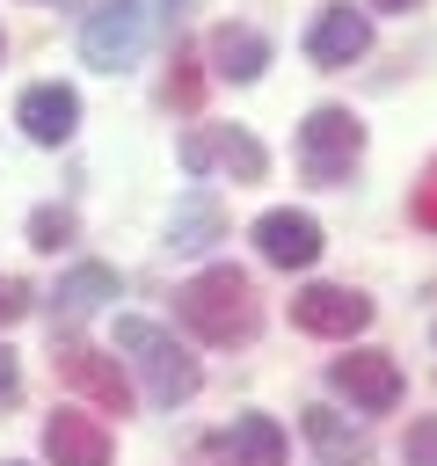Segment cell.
Wrapping results in <instances>:
<instances>
[{
	"instance_id": "7a4b0ae2",
	"label": "cell",
	"mask_w": 437,
	"mask_h": 466,
	"mask_svg": "<svg viewBox=\"0 0 437 466\" xmlns=\"http://www.w3.org/2000/svg\"><path fill=\"white\" fill-rule=\"evenodd\" d=\"M117 350L138 364V379H146V400L153 408H182L197 386H204V371H197V357L160 328V320H138V313H124L117 320Z\"/></svg>"
},
{
	"instance_id": "ba28073f",
	"label": "cell",
	"mask_w": 437,
	"mask_h": 466,
	"mask_svg": "<svg viewBox=\"0 0 437 466\" xmlns=\"http://www.w3.org/2000/svg\"><path fill=\"white\" fill-rule=\"evenodd\" d=\"M328 386H335L350 408L386 415V408L401 400V364H393L386 350H350V357H335V364H328Z\"/></svg>"
},
{
	"instance_id": "8992f818",
	"label": "cell",
	"mask_w": 437,
	"mask_h": 466,
	"mask_svg": "<svg viewBox=\"0 0 437 466\" xmlns=\"http://www.w3.org/2000/svg\"><path fill=\"white\" fill-rule=\"evenodd\" d=\"M138 51H146V0H102L87 15V29H80V58L102 66V73H117Z\"/></svg>"
},
{
	"instance_id": "4316f807",
	"label": "cell",
	"mask_w": 437,
	"mask_h": 466,
	"mask_svg": "<svg viewBox=\"0 0 437 466\" xmlns=\"http://www.w3.org/2000/svg\"><path fill=\"white\" fill-rule=\"evenodd\" d=\"M0 51H7V36H0Z\"/></svg>"
},
{
	"instance_id": "9a60e30c",
	"label": "cell",
	"mask_w": 437,
	"mask_h": 466,
	"mask_svg": "<svg viewBox=\"0 0 437 466\" xmlns=\"http://www.w3.org/2000/svg\"><path fill=\"white\" fill-rule=\"evenodd\" d=\"M299 422H306V444H313L328 466H364V459H371L364 422H350V415H335V408H306Z\"/></svg>"
},
{
	"instance_id": "603a6c76",
	"label": "cell",
	"mask_w": 437,
	"mask_h": 466,
	"mask_svg": "<svg viewBox=\"0 0 437 466\" xmlns=\"http://www.w3.org/2000/svg\"><path fill=\"white\" fill-rule=\"evenodd\" d=\"M22 393V371H15V350H0V400Z\"/></svg>"
},
{
	"instance_id": "3957f363",
	"label": "cell",
	"mask_w": 437,
	"mask_h": 466,
	"mask_svg": "<svg viewBox=\"0 0 437 466\" xmlns=\"http://www.w3.org/2000/svg\"><path fill=\"white\" fill-rule=\"evenodd\" d=\"M357 160H364V124H357L342 102H320V109H306V124H299V167H306V182H320V189H342Z\"/></svg>"
},
{
	"instance_id": "44dd1931",
	"label": "cell",
	"mask_w": 437,
	"mask_h": 466,
	"mask_svg": "<svg viewBox=\"0 0 437 466\" xmlns=\"http://www.w3.org/2000/svg\"><path fill=\"white\" fill-rule=\"evenodd\" d=\"M22 313H29V284L22 277H0V328H15Z\"/></svg>"
},
{
	"instance_id": "8fae6325",
	"label": "cell",
	"mask_w": 437,
	"mask_h": 466,
	"mask_svg": "<svg viewBox=\"0 0 437 466\" xmlns=\"http://www.w3.org/2000/svg\"><path fill=\"white\" fill-rule=\"evenodd\" d=\"M15 124H22L36 146H66V138L80 131V95H73L66 80H36V87H22Z\"/></svg>"
},
{
	"instance_id": "ac0fdd59",
	"label": "cell",
	"mask_w": 437,
	"mask_h": 466,
	"mask_svg": "<svg viewBox=\"0 0 437 466\" xmlns=\"http://www.w3.org/2000/svg\"><path fill=\"white\" fill-rule=\"evenodd\" d=\"M73 240V204H36L29 211V248H66Z\"/></svg>"
},
{
	"instance_id": "d6986e66",
	"label": "cell",
	"mask_w": 437,
	"mask_h": 466,
	"mask_svg": "<svg viewBox=\"0 0 437 466\" xmlns=\"http://www.w3.org/2000/svg\"><path fill=\"white\" fill-rule=\"evenodd\" d=\"M401 459H408V466H437V415H415V422H408Z\"/></svg>"
},
{
	"instance_id": "7402d4cb",
	"label": "cell",
	"mask_w": 437,
	"mask_h": 466,
	"mask_svg": "<svg viewBox=\"0 0 437 466\" xmlns=\"http://www.w3.org/2000/svg\"><path fill=\"white\" fill-rule=\"evenodd\" d=\"M189 66H197V58H189V51H175V80H168V102H182V109L197 102V73H189Z\"/></svg>"
},
{
	"instance_id": "5b68a950",
	"label": "cell",
	"mask_w": 437,
	"mask_h": 466,
	"mask_svg": "<svg viewBox=\"0 0 437 466\" xmlns=\"http://www.w3.org/2000/svg\"><path fill=\"white\" fill-rule=\"evenodd\" d=\"M51 364H58V379H66L73 393H87L102 415H124V408H131V379H124V364H117L109 350H95V342H80V335H51Z\"/></svg>"
},
{
	"instance_id": "5bb4252c",
	"label": "cell",
	"mask_w": 437,
	"mask_h": 466,
	"mask_svg": "<svg viewBox=\"0 0 437 466\" xmlns=\"http://www.w3.org/2000/svg\"><path fill=\"white\" fill-rule=\"evenodd\" d=\"M262 66H269V36L262 29H248V22H218L211 29V73L218 80L248 87V80H262Z\"/></svg>"
},
{
	"instance_id": "e0dca14e",
	"label": "cell",
	"mask_w": 437,
	"mask_h": 466,
	"mask_svg": "<svg viewBox=\"0 0 437 466\" xmlns=\"http://www.w3.org/2000/svg\"><path fill=\"white\" fill-rule=\"evenodd\" d=\"M226 459H233V466H284V430H277V415H240V422L226 430Z\"/></svg>"
},
{
	"instance_id": "484cf974",
	"label": "cell",
	"mask_w": 437,
	"mask_h": 466,
	"mask_svg": "<svg viewBox=\"0 0 437 466\" xmlns=\"http://www.w3.org/2000/svg\"><path fill=\"white\" fill-rule=\"evenodd\" d=\"M0 466H22V459H0Z\"/></svg>"
},
{
	"instance_id": "4fadbf2b",
	"label": "cell",
	"mask_w": 437,
	"mask_h": 466,
	"mask_svg": "<svg viewBox=\"0 0 437 466\" xmlns=\"http://www.w3.org/2000/svg\"><path fill=\"white\" fill-rule=\"evenodd\" d=\"M109 430L95 422V415H80V408H58L51 422H44V459L51 466H109Z\"/></svg>"
},
{
	"instance_id": "cb8c5ba5",
	"label": "cell",
	"mask_w": 437,
	"mask_h": 466,
	"mask_svg": "<svg viewBox=\"0 0 437 466\" xmlns=\"http://www.w3.org/2000/svg\"><path fill=\"white\" fill-rule=\"evenodd\" d=\"M364 7H379V15H408V7H422V0H364Z\"/></svg>"
},
{
	"instance_id": "ffe728a7",
	"label": "cell",
	"mask_w": 437,
	"mask_h": 466,
	"mask_svg": "<svg viewBox=\"0 0 437 466\" xmlns=\"http://www.w3.org/2000/svg\"><path fill=\"white\" fill-rule=\"evenodd\" d=\"M408 211H415V226H430V233H437V160L422 167V182H415V197H408Z\"/></svg>"
},
{
	"instance_id": "277c9868",
	"label": "cell",
	"mask_w": 437,
	"mask_h": 466,
	"mask_svg": "<svg viewBox=\"0 0 437 466\" xmlns=\"http://www.w3.org/2000/svg\"><path fill=\"white\" fill-rule=\"evenodd\" d=\"M182 167L189 175H233V182H262L269 175V153H262V138L255 131H240V124H197V131H182Z\"/></svg>"
},
{
	"instance_id": "52a82bcc",
	"label": "cell",
	"mask_w": 437,
	"mask_h": 466,
	"mask_svg": "<svg viewBox=\"0 0 437 466\" xmlns=\"http://www.w3.org/2000/svg\"><path fill=\"white\" fill-rule=\"evenodd\" d=\"M291 328L328 335V342H350V335L371 328V299L350 291V284H306V291L291 299Z\"/></svg>"
},
{
	"instance_id": "d4e9b609",
	"label": "cell",
	"mask_w": 437,
	"mask_h": 466,
	"mask_svg": "<svg viewBox=\"0 0 437 466\" xmlns=\"http://www.w3.org/2000/svg\"><path fill=\"white\" fill-rule=\"evenodd\" d=\"M189 7H197V0H168V7H160V15H168V22H182V15H189Z\"/></svg>"
},
{
	"instance_id": "9c48e42d",
	"label": "cell",
	"mask_w": 437,
	"mask_h": 466,
	"mask_svg": "<svg viewBox=\"0 0 437 466\" xmlns=\"http://www.w3.org/2000/svg\"><path fill=\"white\" fill-rule=\"evenodd\" d=\"M364 51H371V15H364V7L335 0V7L313 15V29H306V58H313L320 73H342V66L364 58Z\"/></svg>"
},
{
	"instance_id": "6da1fadb",
	"label": "cell",
	"mask_w": 437,
	"mask_h": 466,
	"mask_svg": "<svg viewBox=\"0 0 437 466\" xmlns=\"http://www.w3.org/2000/svg\"><path fill=\"white\" fill-rule=\"evenodd\" d=\"M175 313H182V328H189L197 342H211V350H233V342H248V335L262 328L255 284H248V269H233V262L197 269V277L175 291Z\"/></svg>"
},
{
	"instance_id": "7c38bea8",
	"label": "cell",
	"mask_w": 437,
	"mask_h": 466,
	"mask_svg": "<svg viewBox=\"0 0 437 466\" xmlns=\"http://www.w3.org/2000/svg\"><path fill=\"white\" fill-rule=\"evenodd\" d=\"M255 248L277 269H313L320 262V218L313 211H262L255 218Z\"/></svg>"
},
{
	"instance_id": "30bf717a",
	"label": "cell",
	"mask_w": 437,
	"mask_h": 466,
	"mask_svg": "<svg viewBox=\"0 0 437 466\" xmlns=\"http://www.w3.org/2000/svg\"><path fill=\"white\" fill-rule=\"evenodd\" d=\"M117 291H124V284H117L109 262H73V269L58 277V291H51V335H73V328H80L87 313H102Z\"/></svg>"
},
{
	"instance_id": "2e32d148",
	"label": "cell",
	"mask_w": 437,
	"mask_h": 466,
	"mask_svg": "<svg viewBox=\"0 0 437 466\" xmlns=\"http://www.w3.org/2000/svg\"><path fill=\"white\" fill-rule=\"evenodd\" d=\"M218 233H226V211H218L211 189L175 197V211H168V248H175V255H197V248H211Z\"/></svg>"
}]
</instances>
